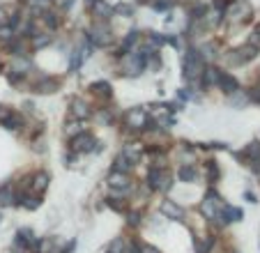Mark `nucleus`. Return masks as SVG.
<instances>
[{
	"instance_id": "nucleus-35",
	"label": "nucleus",
	"mask_w": 260,
	"mask_h": 253,
	"mask_svg": "<svg viewBox=\"0 0 260 253\" xmlns=\"http://www.w3.org/2000/svg\"><path fill=\"white\" fill-rule=\"evenodd\" d=\"M177 97H180V101H191L194 99V92H191V87H180Z\"/></svg>"
},
{
	"instance_id": "nucleus-40",
	"label": "nucleus",
	"mask_w": 260,
	"mask_h": 253,
	"mask_svg": "<svg viewBox=\"0 0 260 253\" xmlns=\"http://www.w3.org/2000/svg\"><path fill=\"white\" fill-rule=\"evenodd\" d=\"M76 247H79V244H76V242H74V240H72V242H69V244H67V247H65V249H62V251H60V253H74V251H76Z\"/></svg>"
},
{
	"instance_id": "nucleus-30",
	"label": "nucleus",
	"mask_w": 260,
	"mask_h": 253,
	"mask_svg": "<svg viewBox=\"0 0 260 253\" xmlns=\"http://www.w3.org/2000/svg\"><path fill=\"white\" fill-rule=\"evenodd\" d=\"M40 16H42V21H44V26H46L48 30H55V28L60 26V19H58V16H55L51 9H48V12H44V14H40Z\"/></svg>"
},
{
	"instance_id": "nucleus-1",
	"label": "nucleus",
	"mask_w": 260,
	"mask_h": 253,
	"mask_svg": "<svg viewBox=\"0 0 260 253\" xmlns=\"http://www.w3.org/2000/svg\"><path fill=\"white\" fill-rule=\"evenodd\" d=\"M86 37L94 48H111L115 44V30L111 21H92Z\"/></svg>"
},
{
	"instance_id": "nucleus-19",
	"label": "nucleus",
	"mask_w": 260,
	"mask_h": 253,
	"mask_svg": "<svg viewBox=\"0 0 260 253\" xmlns=\"http://www.w3.org/2000/svg\"><path fill=\"white\" fill-rule=\"evenodd\" d=\"M83 60H86V51L81 46H74L72 51H69V72H79L81 65H83Z\"/></svg>"
},
{
	"instance_id": "nucleus-12",
	"label": "nucleus",
	"mask_w": 260,
	"mask_h": 253,
	"mask_svg": "<svg viewBox=\"0 0 260 253\" xmlns=\"http://www.w3.org/2000/svg\"><path fill=\"white\" fill-rule=\"evenodd\" d=\"M90 92H92L97 99H101V101H111V99H113V87H111L108 81H94V83H90Z\"/></svg>"
},
{
	"instance_id": "nucleus-24",
	"label": "nucleus",
	"mask_w": 260,
	"mask_h": 253,
	"mask_svg": "<svg viewBox=\"0 0 260 253\" xmlns=\"http://www.w3.org/2000/svg\"><path fill=\"white\" fill-rule=\"evenodd\" d=\"M113 12H115V16H122V19H133L136 7L131 2H118V5H113Z\"/></svg>"
},
{
	"instance_id": "nucleus-15",
	"label": "nucleus",
	"mask_w": 260,
	"mask_h": 253,
	"mask_svg": "<svg viewBox=\"0 0 260 253\" xmlns=\"http://www.w3.org/2000/svg\"><path fill=\"white\" fill-rule=\"evenodd\" d=\"M177 180H180L182 184H194V182L198 180V168H196L194 164H182V166L177 168Z\"/></svg>"
},
{
	"instance_id": "nucleus-8",
	"label": "nucleus",
	"mask_w": 260,
	"mask_h": 253,
	"mask_svg": "<svg viewBox=\"0 0 260 253\" xmlns=\"http://www.w3.org/2000/svg\"><path fill=\"white\" fill-rule=\"evenodd\" d=\"M87 12L92 14L94 21H111L115 16L113 5H108L106 0H92L90 7H87Z\"/></svg>"
},
{
	"instance_id": "nucleus-20",
	"label": "nucleus",
	"mask_w": 260,
	"mask_h": 253,
	"mask_svg": "<svg viewBox=\"0 0 260 253\" xmlns=\"http://www.w3.org/2000/svg\"><path fill=\"white\" fill-rule=\"evenodd\" d=\"M131 168H133V164H131V161H129L122 152L118 154V157L113 159V164H111V170H113V173H125V175H129V173H131Z\"/></svg>"
},
{
	"instance_id": "nucleus-41",
	"label": "nucleus",
	"mask_w": 260,
	"mask_h": 253,
	"mask_svg": "<svg viewBox=\"0 0 260 253\" xmlns=\"http://www.w3.org/2000/svg\"><path fill=\"white\" fill-rule=\"evenodd\" d=\"M2 23H7V7L5 5H0V26Z\"/></svg>"
},
{
	"instance_id": "nucleus-25",
	"label": "nucleus",
	"mask_w": 260,
	"mask_h": 253,
	"mask_svg": "<svg viewBox=\"0 0 260 253\" xmlns=\"http://www.w3.org/2000/svg\"><path fill=\"white\" fill-rule=\"evenodd\" d=\"M228 101H230V106H235V108H244V106H249V104H251L247 90H244V92H242V90H237L235 94H230V97H228Z\"/></svg>"
},
{
	"instance_id": "nucleus-21",
	"label": "nucleus",
	"mask_w": 260,
	"mask_h": 253,
	"mask_svg": "<svg viewBox=\"0 0 260 253\" xmlns=\"http://www.w3.org/2000/svg\"><path fill=\"white\" fill-rule=\"evenodd\" d=\"M143 152H145V150H143L140 143H129V145H125V150H122V154H125L131 164H138L140 157H143Z\"/></svg>"
},
{
	"instance_id": "nucleus-27",
	"label": "nucleus",
	"mask_w": 260,
	"mask_h": 253,
	"mask_svg": "<svg viewBox=\"0 0 260 253\" xmlns=\"http://www.w3.org/2000/svg\"><path fill=\"white\" fill-rule=\"evenodd\" d=\"M7 129V131H19L21 126H23V115H19V113H12L9 115V120L2 125Z\"/></svg>"
},
{
	"instance_id": "nucleus-9",
	"label": "nucleus",
	"mask_w": 260,
	"mask_h": 253,
	"mask_svg": "<svg viewBox=\"0 0 260 253\" xmlns=\"http://www.w3.org/2000/svg\"><path fill=\"white\" fill-rule=\"evenodd\" d=\"M217 87H219L226 97H230V94H235L237 90H240V81L235 79L230 72H223V69H221V72H219V81H217Z\"/></svg>"
},
{
	"instance_id": "nucleus-39",
	"label": "nucleus",
	"mask_w": 260,
	"mask_h": 253,
	"mask_svg": "<svg viewBox=\"0 0 260 253\" xmlns=\"http://www.w3.org/2000/svg\"><path fill=\"white\" fill-rule=\"evenodd\" d=\"M140 253H161L157 247H150V244H140Z\"/></svg>"
},
{
	"instance_id": "nucleus-38",
	"label": "nucleus",
	"mask_w": 260,
	"mask_h": 253,
	"mask_svg": "<svg viewBox=\"0 0 260 253\" xmlns=\"http://www.w3.org/2000/svg\"><path fill=\"white\" fill-rule=\"evenodd\" d=\"M249 99H251V104H258L260 106V87H251V90H247Z\"/></svg>"
},
{
	"instance_id": "nucleus-46",
	"label": "nucleus",
	"mask_w": 260,
	"mask_h": 253,
	"mask_svg": "<svg viewBox=\"0 0 260 253\" xmlns=\"http://www.w3.org/2000/svg\"><path fill=\"white\" fill-rule=\"evenodd\" d=\"M0 221H2V212H0Z\"/></svg>"
},
{
	"instance_id": "nucleus-6",
	"label": "nucleus",
	"mask_w": 260,
	"mask_h": 253,
	"mask_svg": "<svg viewBox=\"0 0 260 253\" xmlns=\"http://www.w3.org/2000/svg\"><path fill=\"white\" fill-rule=\"evenodd\" d=\"M94 145H97V140L90 131H81L74 138H69V147L74 154H90L94 152Z\"/></svg>"
},
{
	"instance_id": "nucleus-44",
	"label": "nucleus",
	"mask_w": 260,
	"mask_h": 253,
	"mask_svg": "<svg viewBox=\"0 0 260 253\" xmlns=\"http://www.w3.org/2000/svg\"><path fill=\"white\" fill-rule=\"evenodd\" d=\"M244 196H247V200H249V203H258V200H256V196H254V193H251V191H247V193H244Z\"/></svg>"
},
{
	"instance_id": "nucleus-36",
	"label": "nucleus",
	"mask_w": 260,
	"mask_h": 253,
	"mask_svg": "<svg viewBox=\"0 0 260 253\" xmlns=\"http://www.w3.org/2000/svg\"><path fill=\"white\" fill-rule=\"evenodd\" d=\"M127 223L131 228H138L140 226V214L138 212H127Z\"/></svg>"
},
{
	"instance_id": "nucleus-47",
	"label": "nucleus",
	"mask_w": 260,
	"mask_h": 253,
	"mask_svg": "<svg viewBox=\"0 0 260 253\" xmlns=\"http://www.w3.org/2000/svg\"><path fill=\"white\" fill-rule=\"evenodd\" d=\"M108 253H111V251H108Z\"/></svg>"
},
{
	"instance_id": "nucleus-14",
	"label": "nucleus",
	"mask_w": 260,
	"mask_h": 253,
	"mask_svg": "<svg viewBox=\"0 0 260 253\" xmlns=\"http://www.w3.org/2000/svg\"><path fill=\"white\" fill-rule=\"evenodd\" d=\"M159 212L164 214V216H168V219H173V221H182V216H184V210H182L175 200H164L159 207Z\"/></svg>"
},
{
	"instance_id": "nucleus-5",
	"label": "nucleus",
	"mask_w": 260,
	"mask_h": 253,
	"mask_svg": "<svg viewBox=\"0 0 260 253\" xmlns=\"http://www.w3.org/2000/svg\"><path fill=\"white\" fill-rule=\"evenodd\" d=\"M254 16V7L249 0H233L230 5H228L226 14H223V19H228L230 23H244Z\"/></svg>"
},
{
	"instance_id": "nucleus-3",
	"label": "nucleus",
	"mask_w": 260,
	"mask_h": 253,
	"mask_svg": "<svg viewBox=\"0 0 260 253\" xmlns=\"http://www.w3.org/2000/svg\"><path fill=\"white\" fill-rule=\"evenodd\" d=\"M145 187L150 191H171L173 189V177H171V170L166 166H150L145 175Z\"/></svg>"
},
{
	"instance_id": "nucleus-23",
	"label": "nucleus",
	"mask_w": 260,
	"mask_h": 253,
	"mask_svg": "<svg viewBox=\"0 0 260 253\" xmlns=\"http://www.w3.org/2000/svg\"><path fill=\"white\" fill-rule=\"evenodd\" d=\"M205 173H207V184H217L221 177V168L217 166L214 159H210V161H205Z\"/></svg>"
},
{
	"instance_id": "nucleus-33",
	"label": "nucleus",
	"mask_w": 260,
	"mask_h": 253,
	"mask_svg": "<svg viewBox=\"0 0 260 253\" xmlns=\"http://www.w3.org/2000/svg\"><path fill=\"white\" fill-rule=\"evenodd\" d=\"M127 244L129 242L125 237H118V240L111 244V253H127Z\"/></svg>"
},
{
	"instance_id": "nucleus-29",
	"label": "nucleus",
	"mask_w": 260,
	"mask_h": 253,
	"mask_svg": "<svg viewBox=\"0 0 260 253\" xmlns=\"http://www.w3.org/2000/svg\"><path fill=\"white\" fill-rule=\"evenodd\" d=\"M150 7L154 12H171L175 7V0H150Z\"/></svg>"
},
{
	"instance_id": "nucleus-26",
	"label": "nucleus",
	"mask_w": 260,
	"mask_h": 253,
	"mask_svg": "<svg viewBox=\"0 0 260 253\" xmlns=\"http://www.w3.org/2000/svg\"><path fill=\"white\" fill-rule=\"evenodd\" d=\"M51 2H53V0H26V5L30 7L35 14L48 12V9H51Z\"/></svg>"
},
{
	"instance_id": "nucleus-34",
	"label": "nucleus",
	"mask_w": 260,
	"mask_h": 253,
	"mask_svg": "<svg viewBox=\"0 0 260 253\" xmlns=\"http://www.w3.org/2000/svg\"><path fill=\"white\" fill-rule=\"evenodd\" d=\"M247 44H251V46H256L260 51V26L254 28V33H251V37H249Z\"/></svg>"
},
{
	"instance_id": "nucleus-31",
	"label": "nucleus",
	"mask_w": 260,
	"mask_h": 253,
	"mask_svg": "<svg viewBox=\"0 0 260 253\" xmlns=\"http://www.w3.org/2000/svg\"><path fill=\"white\" fill-rule=\"evenodd\" d=\"M81 131H83V126H81L79 120H74V118L65 125V136H67V138H74V136H76V133H81Z\"/></svg>"
},
{
	"instance_id": "nucleus-11",
	"label": "nucleus",
	"mask_w": 260,
	"mask_h": 253,
	"mask_svg": "<svg viewBox=\"0 0 260 253\" xmlns=\"http://www.w3.org/2000/svg\"><path fill=\"white\" fill-rule=\"evenodd\" d=\"M69 115L79 122L87 120V118H92V108H90V104H86L83 99H72L69 101Z\"/></svg>"
},
{
	"instance_id": "nucleus-37",
	"label": "nucleus",
	"mask_w": 260,
	"mask_h": 253,
	"mask_svg": "<svg viewBox=\"0 0 260 253\" xmlns=\"http://www.w3.org/2000/svg\"><path fill=\"white\" fill-rule=\"evenodd\" d=\"M12 106H0V125H5L7 120H9V115H12Z\"/></svg>"
},
{
	"instance_id": "nucleus-17",
	"label": "nucleus",
	"mask_w": 260,
	"mask_h": 253,
	"mask_svg": "<svg viewBox=\"0 0 260 253\" xmlns=\"http://www.w3.org/2000/svg\"><path fill=\"white\" fill-rule=\"evenodd\" d=\"M9 205H16V191L9 182H2L0 184V207H9Z\"/></svg>"
},
{
	"instance_id": "nucleus-45",
	"label": "nucleus",
	"mask_w": 260,
	"mask_h": 253,
	"mask_svg": "<svg viewBox=\"0 0 260 253\" xmlns=\"http://www.w3.org/2000/svg\"><path fill=\"white\" fill-rule=\"evenodd\" d=\"M0 74H2V62H0Z\"/></svg>"
},
{
	"instance_id": "nucleus-22",
	"label": "nucleus",
	"mask_w": 260,
	"mask_h": 253,
	"mask_svg": "<svg viewBox=\"0 0 260 253\" xmlns=\"http://www.w3.org/2000/svg\"><path fill=\"white\" fill-rule=\"evenodd\" d=\"M194 244H196V253H210L212 247L217 244V237H214V235H207V237H203V240L196 237Z\"/></svg>"
},
{
	"instance_id": "nucleus-16",
	"label": "nucleus",
	"mask_w": 260,
	"mask_h": 253,
	"mask_svg": "<svg viewBox=\"0 0 260 253\" xmlns=\"http://www.w3.org/2000/svg\"><path fill=\"white\" fill-rule=\"evenodd\" d=\"M108 187L111 189H129V187H133V182H131V177L129 175H125V173H108Z\"/></svg>"
},
{
	"instance_id": "nucleus-43",
	"label": "nucleus",
	"mask_w": 260,
	"mask_h": 253,
	"mask_svg": "<svg viewBox=\"0 0 260 253\" xmlns=\"http://www.w3.org/2000/svg\"><path fill=\"white\" fill-rule=\"evenodd\" d=\"M212 147H214V150H226V143H212Z\"/></svg>"
},
{
	"instance_id": "nucleus-7",
	"label": "nucleus",
	"mask_w": 260,
	"mask_h": 253,
	"mask_svg": "<svg viewBox=\"0 0 260 253\" xmlns=\"http://www.w3.org/2000/svg\"><path fill=\"white\" fill-rule=\"evenodd\" d=\"M147 111L143 106H133L131 111L127 113V126L131 131H145V125H147Z\"/></svg>"
},
{
	"instance_id": "nucleus-32",
	"label": "nucleus",
	"mask_w": 260,
	"mask_h": 253,
	"mask_svg": "<svg viewBox=\"0 0 260 253\" xmlns=\"http://www.w3.org/2000/svg\"><path fill=\"white\" fill-rule=\"evenodd\" d=\"M106 205L113 210V212H120V214H127V203H122V198H108Z\"/></svg>"
},
{
	"instance_id": "nucleus-13",
	"label": "nucleus",
	"mask_w": 260,
	"mask_h": 253,
	"mask_svg": "<svg viewBox=\"0 0 260 253\" xmlns=\"http://www.w3.org/2000/svg\"><path fill=\"white\" fill-rule=\"evenodd\" d=\"M138 42H140V30H129L125 37H122V44H120V48H118V55H122V53H129V51H133V48L138 46Z\"/></svg>"
},
{
	"instance_id": "nucleus-28",
	"label": "nucleus",
	"mask_w": 260,
	"mask_h": 253,
	"mask_svg": "<svg viewBox=\"0 0 260 253\" xmlns=\"http://www.w3.org/2000/svg\"><path fill=\"white\" fill-rule=\"evenodd\" d=\"M14 37H16V30H14L9 23H2V26H0V42H2V46L9 44Z\"/></svg>"
},
{
	"instance_id": "nucleus-18",
	"label": "nucleus",
	"mask_w": 260,
	"mask_h": 253,
	"mask_svg": "<svg viewBox=\"0 0 260 253\" xmlns=\"http://www.w3.org/2000/svg\"><path fill=\"white\" fill-rule=\"evenodd\" d=\"M46 189H48V175L44 173V170H37V173H33V187H30V191L37 193V196H42Z\"/></svg>"
},
{
	"instance_id": "nucleus-10",
	"label": "nucleus",
	"mask_w": 260,
	"mask_h": 253,
	"mask_svg": "<svg viewBox=\"0 0 260 253\" xmlns=\"http://www.w3.org/2000/svg\"><path fill=\"white\" fill-rule=\"evenodd\" d=\"M60 90V79H55L51 74H42L40 81L35 83V92L37 94H51Z\"/></svg>"
},
{
	"instance_id": "nucleus-2",
	"label": "nucleus",
	"mask_w": 260,
	"mask_h": 253,
	"mask_svg": "<svg viewBox=\"0 0 260 253\" xmlns=\"http://www.w3.org/2000/svg\"><path fill=\"white\" fill-rule=\"evenodd\" d=\"M205 67H207V62L200 58L198 48L187 46L184 58H182V79H184V83H196L200 79V74L205 72Z\"/></svg>"
},
{
	"instance_id": "nucleus-42",
	"label": "nucleus",
	"mask_w": 260,
	"mask_h": 253,
	"mask_svg": "<svg viewBox=\"0 0 260 253\" xmlns=\"http://www.w3.org/2000/svg\"><path fill=\"white\" fill-rule=\"evenodd\" d=\"M74 2H76V0H62V2H60V7H62V9H69V7H72Z\"/></svg>"
},
{
	"instance_id": "nucleus-4",
	"label": "nucleus",
	"mask_w": 260,
	"mask_h": 253,
	"mask_svg": "<svg viewBox=\"0 0 260 253\" xmlns=\"http://www.w3.org/2000/svg\"><path fill=\"white\" fill-rule=\"evenodd\" d=\"M120 58V69L125 76H131V79H138L140 74L145 72V58L140 53L138 48H133L129 53H122L118 55Z\"/></svg>"
}]
</instances>
